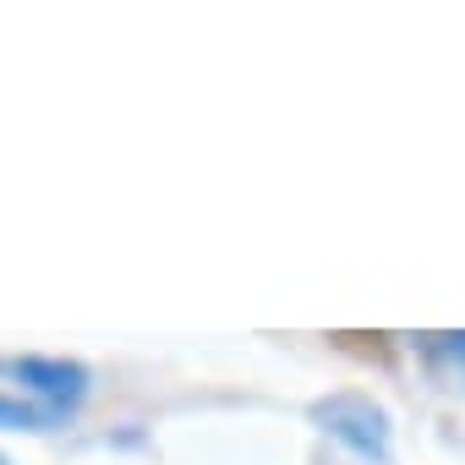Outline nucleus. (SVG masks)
I'll return each mask as SVG.
<instances>
[{
    "instance_id": "nucleus-1",
    "label": "nucleus",
    "mask_w": 465,
    "mask_h": 465,
    "mask_svg": "<svg viewBox=\"0 0 465 465\" xmlns=\"http://www.w3.org/2000/svg\"><path fill=\"white\" fill-rule=\"evenodd\" d=\"M307 421L329 443H340L351 460H361V465H389L394 460V421H389V411L372 394L334 389V394H323V400L307 405Z\"/></svg>"
},
{
    "instance_id": "nucleus-2",
    "label": "nucleus",
    "mask_w": 465,
    "mask_h": 465,
    "mask_svg": "<svg viewBox=\"0 0 465 465\" xmlns=\"http://www.w3.org/2000/svg\"><path fill=\"white\" fill-rule=\"evenodd\" d=\"M6 372H12V378L39 400V411H50L55 421L72 416V411L88 400V389H94V372H88L83 361H66V356H23V361H12Z\"/></svg>"
},
{
    "instance_id": "nucleus-3",
    "label": "nucleus",
    "mask_w": 465,
    "mask_h": 465,
    "mask_svg": "<svg viewBox=\"0 0 465 465\" xmlns=\"http://www.w3.org/2000/svg\"><path fill=\"white\" fill-rule=\"evenodd\" d=\"M421 361H427L449 389H465V329H454V334H427V340H421Z\"/></svg>"
},
{
    "instance_id": "nucleus-4",
    "label": "nucleus",
    "mask_w": 465,
    "mask_h": 465,
    "mask_svg": "<svg viewBox=\"0 0 465 465\" xmlns=\"http://www.w3.org/2000/svg\"><path fill=\"white\" fill-rule=\"evenodd\" d=\"M55 416L28 405V400H12V394H0V432H50Z\"/></svg>"
},
{
    "instance_id": "nucleus-5",
    "label": "nucleus",
    "mask_w": 465,
    "mask_h": 465,
    "mask_svg": "<svg viewBox=\"0 0 465 465\" xmlns=\"http://www.w3.org/2000/svg\"><path fill=\"white\" fill-rule=\"evenodd\" d=\"M0 465H12V460H6V454H0Z\"/></svg>"
}]
</instances>
